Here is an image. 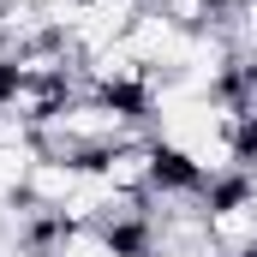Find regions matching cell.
I'll return each mask as SVG.
<instances>
[{"mask_svg": "<svg viewBox=\"0 0 257 257\" xmlns=\"http://www.w3.org/2000/svg\"><path fill=\"white\" fill-rule=\"evenodd\" d=\"M90 168H96V180L114 186V192L150 197V192H156V180H162V144H156V138H126V144L102 150Z\"/></svg>", "mask_w": 257, "mask_h": 257, "instance_id": "6da1fadb", "label": "cell"}, {"mask_svg": "<svg viewBox=\"0 0 257 257\" xmlns=\"http://www.w3.org/2000/svg\"><path fill=\"white\" fill-rule=\"evenodd\" d=\"M90 162H72V156H36V168H30V186H24V197L36 203V209H54L60 215V203L72 192H84L90 186Z\"/></svg>", "mask_w": 257, "mask_h": 257, "instance_id": "7a4b0ae2", "label": "cell"}, {"mask_svg": "<svg viewBox=\"0 0 257 257\" xmlns=\"http://www.w3.org/2000/svg\"><path fill=\"white\" fill-rule=\"evenodd\" d=\"M36 144H18V150H0V203H18L30 186V168H36Z\"/></svg>", "mask_w": 257, "mask_h": 257, "instance_id": "3957f363", "label": "cell"}, {"mask_svg": "<svg viewBox=\"0 0 257 257\" xmlns=\"http://www.w3.org/2000/svg\"><path fill=\"white\" fill-rule=\"evenodd\" d=\"M54 257H126L114 245V233H102V227H66Z\"/></svg>", "mask_w": 257, "mask_h": 257, "instance_id": "277c9868", "label": "cell"}, {"mask_svg": "<svg viewBox=\"0 0 257 257\" xmlns=\"http://www.w3.org/2000/svg\"><path fill=\"white\" fill-rule=\"evenodd\" d=\"M18 144H36V126L12 108H0V150H18Z\"/></svg>", "mask_w": 257, "mask_h": 257, "instance_id": "5b68a950", "label": "cell"}]
</instances>
